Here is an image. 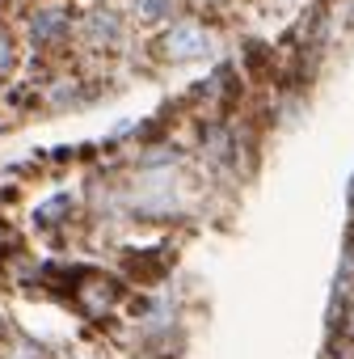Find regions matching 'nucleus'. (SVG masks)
<instances>
[{
	"mask_svg": "<svg viewBox=\"0 0 354 359\" xmlns=\"http://www.w3.org/2000/svg\"><path fill=\"white\" fill-rule=\"evenodd\" d=\"M135 5H139L143 18H164V13L173 9V0H135Z\"/></svg>",
	"mask_w": 354,
	"mask_h": 359,
	"instance_id": "4",
	"label": "nucleus"
},
{
	"mask_svg": "<svg viewBox=\"0 0 354 359\" xmlns=\"http://www.w3.org/2000/svg\"><path fill=\"white\" fill-rule=\"evenodd\" d=\"M59 26H64V13H59V9H51V13H38V18H34V34H38V39H55V34H59Z\"/></svg>",
	"mask_w": 354,
	"mask_h": 359,
	"instance_id": "2",
	"label": "nucleus"
},
{
	"mask_svg": "<svg viewBox=\"0 0 354 359\" xmlns=\"http://www.w3.org/2000/svg\"><path fill=\"white\" fill-rule=\"evenodd\" d=\"M93 39H118V22L110 13H97L93 18Z\"/></svg>",
	"mask_w": 354,
	"mask_h": 359,
	"instance_id": "3",
	"label": "nucleus"
},
{
	"mask_svg": "<svg viewBox=\"0 0 354 359\" xmlns=\"http://www.w3.org/2000/svg\"><path fill=\"white\" fill-rule=\"evenodd\" d=\"M164 51H169V60H177V64H186V60H203V55L211 51V39H207V30H203V26H177V30H169Z\"/></svg>",
	"mask_w": 354,
	"mask_h": 359,
	"instance_id": "1",
	"label": "nucleus"
}]
</instances>
